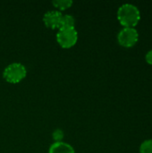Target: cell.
Listing matches in <instances>:
<instances>
[{"instance_id": "obj_11", "label": "cell", "mask_w": 152, "mask_h": 153, "mask_svg": "<svg viewBox=\"0 0 152 153\" xmlns=\"http://www.w3.org/2000/svg\"><path fill=\"white\" fill-rule=\"evenodd\" d=\"M145 58H146L147 63H149L150 65H152V49L151 50H150V51L146 54Z\"/></svg>"}, {"instance_id": "obj_8", "label": "cell", "mask_w": 152, "mask_h": 153, "mask_svg": "<svg viewBox=\"0 0 152 153\" xmlns=\"http://www.w3.org/2000/svg\"><path fill=\"white\" fill-rule=\"evenodd\" d=\"M73 4L72 0H54L52 2V4L57 9V11L59 10V12L70 8Z\"/></svg>"}, {"instance_id": "obj_1", "label": "cell", "mask_w": 152, "mask_h": 153, "mask_svg": "<svg viewBox=\"0 0 152 153\" xmlns=\"http://www.w3.org/2000/svg\"><path fill=\"white\" fill-rule=\"evenodd\" d=\"M117 19L123 26L134 28L141 19V13L136 5L132 4H124L118 8Z\"/></svg>"}, {"instance_id": "obj_6", "label": "cell", "mask_w": 152, "mask_h": 153, "mask_svg": "<svg viewBox=\"0 0 152 153\" xmlns=\"http://www.w3.org/2000/svg\"><path fill=\"white\" fill-rule=\"evenodd\" d=\"M48 153H75V151L70 144L64 142H59L54 143L49 147Z\"/></svg>"}, {"instance_id": "obj_7", "label": "cell", "mask_w": 152, "mask_h": 153, "mask_svg": "<svg viewBox=\"0 0 152 153\" xmlns=\"http://www.w3.org/2000/svg\"><path fill=\"white\" fill-rule=\"evenodd\" d=\"M75 18L71 14H62L59 29L62 28H74Z\"/></svg>"}, {"instance_id": "obj_10", "label": "cell", "mask_w": 152, "mask_h": 153, "mask_svg": "<svg viewBox=\"0 0 152 153\" xmlns=\"http://www.w3.org/2000/svg\"><path fill=\"white\" fill-rule=\"evenodd\" d=\"M52 138L55 141V143L62 142V140L64 138V132L61 129H56L52 133Z\"/></svg>"}, {"instance_id": "obj_2", "label": "cell", "mask_w": 152, "mask_h": 153, "mask_svg": "<svg viewBox=\"0 0 152 153\" xmlns=\"http://www.w3.org/2000/svg\"><path fill=\"white\" fill-rule=\"evenodd\" d=\"M27 75V69L26 67L18 62L12 63L8 65L3 72L4 79L9 83H19L22 82Z\"/></svg>"}, {"instance_id": "obj_9", "label": "cell", "mask_w": 152, "mask_h": 153, "mask_svg": "<svg viewBox=\"0 0 152 153\" xmlns=\"http://www.w3.org/2000/svg\"><path fill=\"white\" fill-rule=\"evenodd\" d=\"M140 153H152V139L146 140L141 144Z\"/></svg>"}, {"instance_id": "obj_4", "label": "cell", "mask_w": 152, "mask_h": 153, "mask_svg": "<svg viewBox=\"0 0 152 153\" xmlns=\"http://www.w3.org/2000/svg\"><path fill=\"white\" fill-rule=\"evenodd\" d=\"M138 39H139V34L134 28L125 27L119 31L117 35L118 43L125 48H131L134 46L138 41Z\"/></svg>"}, {"instance_id": "obj_3", "label": "cell", "mask_w": 152, "mask_h": 153, "mask_svg": "<svg viewBox=\"0 0 152 153\" xmlns=\"http://www.w3.org/2000/svg\"><path fill=\"white\" fill-rule=\"evenodd\" d=\"M78 40V32L75 28L58 29L56 33V41L63 48L73 47Z\"/></svg>"}, {"instance_id": "obj_5", "label": "cell", "mask_w": 152, "mask_h": 153, "mask_svg": "<svg viewBox=\"0 0 152 153\" xmlns=\"http://www.w3.org/2000/svg\"><path fill=\"white\" fill-rule=\"evenodd\" d=\"M61 17V12L57 10H51L45 13L43 16V22L49 29H59Z\"/></svg>"}]
</instances>
